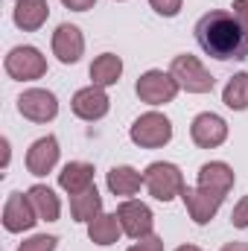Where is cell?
Wrapping results in <instances>:
<instances>
[{"label": "cell", "instance_id": "1", "mask_svg": "<svg viewBox=\"0 0 248 251\" xmlns=\"http://www.w3.org/2000/svg\"><path fill=\"white\" fill-rule=\"evenodd\" d=\"M196 41L216 62L248 59V35L228 9H210L207 15H201L196 24Z\"/></svg>", "mask_w": 248, "mask_h": 251}, {"label": "cell", "instance_id": "2", "mask_svg": "<svg viewBox=\"0 0 248 251\" xmlns=\"http://www.w3.org/2000/svg\"><path fill=\"white\" fill-rule=\"evenodd\" d=\"M143 184L149 190V196L158 199V201H173V199L181 196V190L187 187L181 170H178L175 164H170V161H155V164H149L146 173H143Z\"/></svg>", "mask_w": 248, "mask_h": 251}, {"label": "cell", "instance_id": "3", "mask_svg": "<svg viewBox=\"0 0 248 251\" xmlns=\"http://www.w3.org/2000/svg\"><path fill=\"white\" fill-rule=\"evenodd\" d=\"M128 137L140 149H161L173 140V123H170V117H164L158 111H146L131 123Z\"/></svg>", "mask_w": 248, "mask_h": 251}, {"label": "cell", "instance_id": "4", "mask_svg": "<svg viewBox=\"0 0 248 251\" xmlns=\"http://www.w3.org/2000/svg\"><path fill=\"white\" fill-rule=\"evenodd\" d=\"M170 73L175 76V82H178V88L187 91V94H210L213 91V85H216V79L204 70V64L198 62L196 56H175L173 64H170Z\"/></svg>", "mask_w": 248, "mask_h": 251}, {"label": "cell", "instance_id": "5", "mask_svg": "<svg viewBox=\"0 0 248 251\" xmlns=\"http://www.w3.org/2000/svg\"><path fill=\"white\" fill-rule=\"evenodd\" d=\"M6 73L18 82H32V79H41L47 73V59L41 56L38 47H29V44H21V47H12L9 56H6Z\"/></svg>", "mask_w": 248, "mask_h": 251}, {"label": "cell", "instance_id": "6", "mask_svg": "<svg viewBox=\"0 0 248 251\" xmlns=\"http://www.w3.org/2000/svg\"><path fill=\"white\" fill-rule=\"evenodd\" d=\"M134 91H137V97L143 100V102H149V105H167V102H173L175 97H178V82H175V76L167 70H146L140 79H137V85H134Z\"/></svg>", "mask_w": 248, "mask_h": 251}, {"label": "cell", "instance_id": "7", "mask_svg": "<svg viewBox=\"0 0 248 251\" xmlns=\"http://www.w3.org/2000/svg\"><path fill=\"white\" fill-rule=\"evenodd\" d=\"M18 111L32 120V123H50L56 120L59 114V100L53 91H44V88H29L18 97Z\"/></svg>", "mask_w": 248, "mask_h": 251}, {"label": "cell", "instance_id": "8", "mask_svg": "<svg viewBox=\"0 0 248 251\" xmlns=\"http://www.w3.org/2000/svg\"><path fill=\"white\" fill-rule=\"evenodd\" d=\"M117 219H120V225H123V234L131 237V240H143V237H149L152 228H155V216H152L149 204H143V201H137V199L120 201Z\"/></svg>", "mask_w": 248, "mask_h": 251}, {"label": "cell", "instance_id": "9", "mask_svg": "<svg viewBox=\"0 0 248 251\" xmlns=\"http://www.w3.org/2000/svg\"><path fill=\"white\" fill-rule=\"evenodd\" d=\"M108 105H111V100H108L105 88H99V85L79 88V91L73 94V100H70L73 114H76L79 120H88V123L102 120V117L108 114Z\"/></svg>", "mask_w": 248, "mask_h": 251}, {"label": "cell", "instance_id": "10", "mask_svg": "<svg viewBox=\"0 0 248 251\" xmlns=\"http://www.w3.org/2000/svg\"><path fill=\"white\" fill-rule=\"evenodd\" d=\"M38 222V213L29 201V196L24 193H9L6 204H3V228L9 234H21V231H29L32 225Z\"/></svg>", "mask_w": 248, "mask_h": 251}, {"label": "cell", "instance_id": "11", "mask_svg": "<svg viewBox=\"0 0 248 251\" xmlns=\"http://www.w3.org/2000/svg\"><path fill=\"white\" fill-rule=\"evenodd\" d=\"M190 137H193V143L201 146V149H216V146H222V143L228 140V123H225L219 114L204 111V114H198V117L193 120Z\"/></svg>", "mask_w": 248, "mask_h": 251}, {"label": "cell", "instance_id": "12", "mask_svg": "<svg viewBox=\"0 0 248 251\" xmlns=\"http://www.w3.org/2000/svg\"><path fill=\"white\" fill-rule=\"evenodd\" d=\"M181 199H184L187 213H190V219L196 225H207L219 213V207L225 201V199H219V196H213V193H207L201 187H184L181 190Z\"/></svg>", "mask_w": 248, "mask_h": 251}, {"label": "cell", "instance_id": "13", "mask_svg": "<svg viewBox=\"0 0 248 251\" xmlns=\"http://www.w3.org/2000/svg\"><path fill=\"white\" fill-rule=\"evenodd\" d=\"M85 53V38L76 24H59L53 32V56L62 64H76Z\"/></svg>", "mask_w": 248, "mask_h": 251}, {"label": "cell", "instance_id": "14", "mask_svg": "<svg viewBox=\"0 0 248 251\" xmlns=\"http://www.w3.org/2000/svg\"><path fill=\"white\" fill-rule=\"evenodd\" d=\"M234 181H237V176H234V170L225 161H207L198 170V184L196 187H201V190H207V193H213V196H219V199H225L231 193V187H234Z\"/></svg>", "mask_w": 248, "mask_h": 251}, {"label": "cell", "instance_id": "15", "mask_svg": "<svg viewBox=\"0 0 248 251\" xmlns=\"http://www.w3.org/2000/svg\"><path fill=\"white\" fill-rule=\"evenodd\" d=\"M59 140L53 137V134H47V137H38L32 146H29V152H26V170H29V176H47V173H53V167L59 164Z\"/></svg>", "mask_w": 248, "mask_h": 251}, {"label": "cell", "instance_id": "16", "mask_svg": "<svg viewBox=\"0 0 248 251\" xmlns=\"http://www.w3.org/2000/svg\"><path fill=\"white\" fill-rule=\"evenodd\" d=\"M12 18H15V26H18V29L35 32V29H41V26L47 24V18H50V3H47V0H18Z\"/></svg>", "mask_w": 248, "mask_h": 251}, {"label": "cell", "instance_id": "17", "mask_svg": "<svg viewBox=\"0 0 248 251\" xmlns=\"http://www.w3.org/2000/svg\"><path fill=\"white\" fill-rule=\"evenodd\" d=\"M94 184V164H85V161H70L64 164L62 173H59V187L70 196L82 193Z\"/></svg>", "mask_w": 248, "mask_h": 251}, {"label": "cell", "instance_id": "18", "mask_svg": "<svg viewBox=\"0 0 248 251\" xmlns=\"http://www.w3.org/2000/svg\"><path fill=\"white\" fill-rule=\"evenodd\" d=\"M26 196H29L35 213H38V222H56L59 219L62 201H59V196L47 187V184H32V187L26 190Z\"/></svg>", "mask_w": 248, "mask_h": 251}, {"label": "cell", "instance_id": "19", "mask_svg": "<svg viewBox=\"0 0 248 251\" xmlns=\"http://www.w3.org/2000/svg\"><path fill=\"white\" fill-rule=\"evenodd\" d=\"M99 213H102V196L94 184L82 193H76V196H70V216L76 222H91Z\"/></svg>", "mask_w": 248, "mask_h": 251}, {"label": "cell", "instance_id": "20", "mask_svg": "<svg viewBox=\"0 0 248 251\" xmlns=\"http://www.w3.org/2000/svg\"><path fill=\"white\" fill-rule=\"evenodd\" d=\"M120 76H123V59L114 56V53H102V56H97L94 64H91V79H94L91 85L111 88V85L120 82Z\"/></svg>", "mask_w": 248, "mask_h": 251}, {"label": "cell", "instance_id": "21", "mask_svg": "<svg viewBox=\"0 0 248 251\" xmlns=\"http://www.w3.org/2000/svg\"><path fill=\"white\" fill-rule=\"evenodd\" d=\"M120 234H123V225H120L117 213H99L97 219L88 222V237L97 246H114L120 240Z\"/></svg>", "mask_w": 248, "mask_h": 251}, {"label": "cell", "instance_id": "22", "mask_svg": "<svg viewBox=\"0 0 248 251\" xmlns=\"http://www.w3.org/2000/svg\"><path fill=\"white\" fill-rule=\"evenodd\" d=\"M140 187H146V184H143V173H137V170L128 167V164L111 167V173H108V190H111L114 196L128 199V196H134Z\"/></svg>", "mask_w": 248, "mask_h": 251}, {"label": "cell", "instance_id": "23", "mask_svg": "<svg viewBox=\"0 0 248 251\" xmlns=\"http://www.w3.org/2000/svg\"><path fill=\"white\" fill-rule=\"evenodd\" d=\"M222 102L231 111H246L248 108V73H234L222 91Z\"/></svg>", "mask_w": 248, "mask_h": 251}, {"label": "cell", "instance_id": "24", "mask_svg": "<svg viewBox=\"0 0 248 251\" xmlns=\"http://www.w3.org/2000/svg\"><path fill=\"white\" fill-rule=\"evenodd\" d=\"M56 246H59V240L53 234H35V237L24 240L18 251H56Z\"/></svg>", "mask_w": 248, "mask_h": 251}, {"label": "cell", "instance_id": "25", "mask_svg": "<svg viewBox=\"0 0 248 251\" xmlns=\"http://www.w3.org/2000/svg\"><path fill=\"white\" fill-rule=\"evenodd\" d=\"M149 6L164 18H175L181 12V0H149Z\"/></svg>", "mask_w": 248, "mask_h": 251}, {"label": "cell", "instance_id": "26", "mask_svg": "<svg viewBox=\"0 0 248 251\" xmlns=\"http://www.w3.org/2000/svg\"><path fill=\"white\" fill-rule=\"evenodd\" d=\"M125 251H164V240L155 237V234H149V237H143V240H134Z\"/></svg>", "mask_w": 248, "mask_h": 251}, {"label": "cell", "instance_id": "27", "mask_svg": "<svg viewBox=\"0 0 248 251\" xmlns=\"http://www.w3.org/2000/svg\"><path fill=\"white\" fill-rule=\"evenodd\" d=\"M231 222H234V228H248V196H243V199H240V204L234 207Z\"/></svg>", "mask_w": 248, "mask_h": 251}, {"label": "cell", "instance_id": "28", "mask_svg": "<svg viewBox=\"0 0 248 251\" xmlns=\"http://www.w3.org/2000/svg\"><path fill=\"white\" fill-rule=\"evenodd\" d=\"M231 12H234V18L240 21V26H243V32L248 35V0H234V6H231Z\"/></svg>", "mask_w": 248, "mask_h": 251}, {"label": "cell", "instance_id": "29", "mask_svg": "<svg viewBox=\"0 0 248 251\" xmlns=\"http://www.w3.org/2000/svg\"><path fill=\"white\" fill-rule=\"evenodd\" d=\"M67 9H73V12H88V9H94V3L97 0H62Z\"/></svg>", "mask_w": 248, "mask_h": 251}, {"label": "cell", "instance_id": "30", "mask_svg": "<svg viewBox=\"0 0 248 251\" xmlns=\"http://www.w3.org/2000/svg\"><path fill=\"white\" fill-rule=\"evenodd\" d=\"M222 251H248V243H228Z\"/></svg>", "mask_w": 248, "mask_h": 251}, {"label": "cell", "instance_id": "31", "mask_svg": "<svg viewBox=\"0 0 248 251\" xmlns=\"http://www.w3.org/2000/svg\"><path fill=\"white\" fill-rule=\"evenodd\" d=\"M0 146H3V170H6V167H9V140L3 137V140H0Z\"/></svg>", "mask_w": 248, "mask_h": 251}, {"label": "cell", "instance_id": "32", "mask_svg": "<svg viewBox=\"0 0 248 251\" xmlns=\"http://www.w3.org/2000/svg\"><path fill=\"white\" fill-rule=\"evenodd\" d=\"M175 251H201V249H198V246H178Z\"/></svg>", "mask_w": 248, "mask_h": 251}]
</instances>
